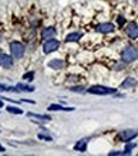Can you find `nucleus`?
I'll return each mask as SVG.
<instances>
[{"instance_id": "obj_25", "label": "nucleus", "mask_w": 138, "mask_h": 156, "mask_svg": "<svg viewBox=\"0 0 138 156\" xmlns=\"http://www.w3.org/2000/svg\"><path fill=\"white\" fill-rule=\"evenodd\" d=\"M0 152H5V149H4V147H3L1 145H0Z\"/></svg>"}, {"instance_id": "obj_26", "label": "nucleus", "mask_w": 138, "mask_h": 156, "mask_svg": "<svg viewBox=\"0 0 138 156\" xmlns=\"http://www.w3.org/2000/svg\"><path fill=\"white\" fill-rule=\"evenodd\" d=\"M3 106H4V102H3L1 99H0V108H3Z\"/></svg>"}, {"instance_id": "obj_2", "label": "nucleus", "mask_w": 138, "mask_h": 156, "mask_svg": "<svg viewBox=\"0 0 138 156\" xmlns=\"http://www.w3.org/2000/svg\"><path fill=\"white\" fill-rule=\"evenodd\" d=\"M137 58H138V51L133 46H128V48H125L122 51V60L124 63H132V61L137 60Z\"/></svg>"}, {"instance_id": "obj_7", "label": "nucleus", "mask_w": 138, "mask_h": 156, "mask_svg": "<svg viewBox=\"0 0 138 156\" xmlns=\"http://www.w3.org/2000/svg\"><path fill=\"white\" fill-rule=\"evenodd\" d=\"M13 65V58L7 54H0V67L3 68H10Z\"/></svg>"}, {"instance_id": "obj_21", "label": "nucleus", "mask_w": 138, "mask_h": 156, "mask_svg": "<svg viewBox=\"0 0 138 156\" xmlns=\"http://www.w3.org/2000/svg\"><path fill=\"white\" fill-rule=\"evenodd\" d=\"M70 91H73V92H83L84 88L82 86H78V87H72L70 88Z\"/></svg>"}, {"instance_id": "obj_12", "label": "nucleus", "mask_w": 138, "mask_h": 156, "mask_svg": "<svg viewBox=\"0 0 138 156\" xmlns=\"http://www.w3.org/2000/svg\"><path fill=\"white\" fill-rule=\"evenodd\" d=\"M48 67L51 69H61L64 67V61L61 59H52L48 63Z\"/></svg>"}, {"instance_id": "obj_19", "label": "nucleus", "mask_w": 138, "mask_h": 156, "mask_svg": "<svg viewBox=\"0 0 138 156\" xmlns=\"http://www.w3.org/2000/svg\"><path fill=\"white\" fill-rule=\"evenodd\" d=\"M134 147H136V143H132V145H127V147H125V154L129 155V154H131V151L134 149Z\"/></svg>"}, {"instance_id": "obj_1", "label": "nucleus", "mask_w": 138, "mask_h": 156, "mask_svg": "<svg viewBox=\"0 0 138 156\" xmlns=\"http://www.w3.org/2000/svg\"><path fill=\"white\" fill-rule=\"evenodd\" d=\"M88 93H92V95H113V93L116 92L115 88L111 87H106V86H100V84H96V86H91L88 90H87Z\"/></svg>"}, {"instance_id": "obj_23", "label": "nucleus", "mask_w": 138, "mask_h": 156, "mask_svg": "<svg viewBox=\"0 0 138 156\" xmlns=\"http://www.w3.org/2000/svg\"><path fill=\"white\" fill-rule=\"evenodd\" d=\"M20 101H22V102H30V104H36V101H35V100H28V99H22V100H20Z\"/></svg>"}, {"instance_id": "obj_5", "label": "nucleus", "mask_w": 138, "mask_h": 156, "mask_svg": "<svg viewBox=\"0 0 138 156\" xmlns=\"http://www.w3.org/2000/svg\"><path fill=\"white\" fill-rule=\"evenodd\" d=\"M60 46V42L55 39H49L45 41L44 44V52L45 54H50V52H54L55 50H58Z\"/></svg>"}, {"instance_id": "obj_4", "label": "nucleus", "mask_w": 138, "mask_h": 156, "mask_svg": "<svg viewBox=\"0 0 138 156\" xmlns=\"http://www.w3.org/2000/svg\"><path fill=\"white\" fill-rule=\"evenodd\" d=\"M137 136H138V131H136V129H125V131H122L119 133V140L122 142H131Z\"/></svg>"}, {"instance_id": "obj_6", "label": "nucleus", "mask_w": 138, "mask_h": 156, "mask_svg": "<svg viewBox=\"0 0 138 156\" xmlns=\"http://www.w3.org/2000/svg\"><path fill=\"white\" fill-rule=\"evenodd\" d=\"M96 29H97L100 33H110V32H113L114 29H115V26L110 22H106V23L99 25L97 27H96Z\"/></svg>"}, {"instance_id": "obj_14", "label": "nucleus", "mask_w": 138, "mask_h": 156, "mask_svg": "<svg viewBox=\"0 0 138 156\" xmlns=\"http://www.w3.org/2000/svg\"><path fill=\"white\" fill-rule=\"evenodd\" d=\"M28 116L31 118H35V119H39V120H44V122H49L51 120L50 115H44V114H35V113H27Z\"/></svg>"}, {"instance_id": "obj_18", "label": "nucleus", "mask_w": 138, "mask_h": 156, "mask_svg": "<svg viewBox=\"0 0 138 156\" xmlns=\"http://www.w3.org/2000/svg\"><path fill=\"white\" fill-rule=\"evenodd\" d=\"M33 76H35V73L33 72H30V73H26L24 76H23V79H26V81H33Z\"/></svg>"}, {"instance_id": "obj_16", "label": "nucleus", "mask_w": 138, "mask_h": 156, "mask_svg": "<svg viewBox=\"0 0 138 156\" xmlns=\"http://www.w3.org/2000/svg\"><path fill=\"white\" fill-rule=\"evenodd\" d=\"M16 87L18 88L19 91H23V92H33L35 91V87L28 86V84H24V83H18Z\"/></svg>"}, {"instance_id": "obj_24", "label": "nucleus", "mask_w": 138, "mask_h": 156, "mask_svg": "<svg viewBox=\"0 0 138 156\" xmlns=\"http://www.w3.org/2000/svg\"><path fill=\"white\" fill-rule=\"evenodd\" d=\"M124 22H125V19L123 18V17H119V18H118V23H119L120 26H122V25H123V23H124Z\"/></svg>"}, {"instance_id": "obj_22", "label": "nucleus", "mask_w": 138, "mask_h": 156, "mask_svg": "<svg viewBox=\"0 0 138 156\" xmlns=\"http://www.w3.org/2000/svg\"><path fill=\"white\" fill-rule=\"evenodd\" d=\"M4 91H9V86H5V84L0 83V92H4Z\"/></svg>"}, {"instance_id": "obj_3", "label": "nucleus", "mask_w": 138, "mask_h": 156, "mask_svg": "<svg viewBox=\"0 0 138 156\" xmlns=\"http://www.w3.org/2000/svg\"><path fill=\"white\" fill-rule=\"evenodd\" d=\"M24 45L23 44L18 42V41H13L10 44V52H12V57L16 58V59H20L24 55Z\"/></svg>"}, {"instance_id": "obj_20", "label": "nucleus", "mask_w": 138, "mask_h": 156, "mask_svg": "<svg viewBox=\"0 0 138 156\" xmlns=\"http://www.w3.org/2000/svg\"><path fill=\"white\" fill-rule=\"evenodd\" d=\"M39 140H45V141H49V142H50V141H52V138L51 137H50V136H46V134H39Z\"/></svg>"}, {"instance_id": "obj_17", "label": "nucleus", "mask_w": 138, "mask_h": 156, "mask_svg": "<svg viewBox=\"0 0 138 156\" xmlns=\"http://www.w3.org/2000/svg\"><path fill=\"white\" fill-rule=\"evenodd\" d=\"M7 111L10 114H23V110L17 106H7Z\"/></svg>"}, {"instance_id": "obj_8", "label": "nucleus", "mask_w": 138, "mask_h": 156, "mask_svg": "<svg viewBox=\"0 0 138 156\" xmlns=\"http://www.w3.org/2000/svg\"><path fill=\"white\" fill-rule=\"evenodd\" d=\"M127 35L131 39H137L138 37V25L137 23H129L127 26Z\"/></svg>"}, {"instance_id": "obj_15", "label": "nucleus", "mask_w": 138, "mask_h": 156, "mask_svg": "<svg viewBox=\"0 0 138 156\" xmlns=\"http://www.w3.org/2000/svg\"><path fill=\"white\" fill-rule=\"evenodd\" d=\"M136 83H137V81L134 78H127V79H124V82H123L122 84H120V87L122 88H131V87L136 86Z\"/></svg>"}, {"instance_id": "obj_13", "label": "nucleus", "mask_w": 138, "mask_h": 156, "mask_svg": "<svg viewBox=\"0 0 138 156\" xmlns=\"http://www.w3.org/2000/svg\"><path fill=\"white\" fill-rule=\"evenodd\" d=\"M82 36H83L82 32H72V33H69L68 36L65 37V41L67 42H74V41H78Z\"/></svg>"}, {"instance_id": "obj_11", "label": "nucleus", "mask_w": 138, "mask_h": 156, "mask_svg": "<svg viewBox=\"0 0 138 156\" xmlns=\"http://www.w3.org/2000/svg\"><path fill=\"white\" fill-rule=\"evenodd\" d=\"M48 110H50V111H73V110H75V109L63 106V105H59V104H51L48 108Z\"/></svg>"}, {"instance_id": "obj_9", "label": "nucleus", "mask_w": 138, "mask_h": 156, "mask_svg": "<svg viewBox=\"0 0 138 156\" xmlns=\"http://www.w3.org/2000/svg\"><path fill=\"white\" fill-rule=\"evenodd\" d=\"M56 35V29L52 28V27H48V28H44L42 32H41V37L44 40H49V39H52V37Z\"/></svg>"}, {"instance_id": "obj_10", "label": "nucleus", "mask_w": 138, "mask_h": 156, "mask_svg": "<svg viewBox=\"0 0 138 156\" xmlns=\"http://www.w3.org/2000/svg\"><path fill=\"white\" fill-rule=\"evenodd\" d=\"M87 143H88V140H87V138H83V140H79L78 142L74 145V151L86 152V151H87Z\"/></svg>"}]
</instances>
